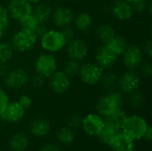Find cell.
I'll list each match as a JSON object with an SVG mask.
<instances>
[{
  "mask_svg": "<svg viewBox=\"0 0 152 151\" xmlns=\"http://www.w3.org/2000/svg\"><path fill=\"white\" fill-rule=\"evenodd\" d=\"M39 44L41 48L53 54L61 52L67 45V40L59 28H48L45 34L39 38Z\"/></svg>",
  "mask_w": 152,
  "mask_h": 151,
  "instance_id": "obj_1",
  "label": "cell"
},
{
  "mask_svg": "<svg viewBox=\"0 0 152 151\" xmlns=\"http://www.w3.org/2000/svg\"><path fill=\"white\" fill-rule=\"evenodd\" d=\"M124 101V94L118 89L109 91L98 100L96 103L97 112L102 117H105L118 109H122Z\"/></svg>",
  "mask_w": 152,
  "mask_h": 151,
  "instance_id": "obj_2",
  "label": "cell"
},
{
  "mask_svg": "<svg viewBox=\"0 0 152 151\" xmlns=\"http://www.w3.org/2000/svg\"><path fill=\"white\" fill-rule=\"evenodd\" d=\"M37 41L38 37L33 31L20 28L12 35L10 43L15 53H26L37 45Z\"/></svg>",
  "mask_w": 152,
  "mask_h": 151,
  "instance_id": "obj_3",
  "label": "cell"
},
{
  "mask_svg": "<svg viewBox=\"0 0 152 151\" xmlns=\"http://www.w3.org/2000/svg\"><path fill=\"white\" fill-rule=\"evenodd\" d=\"M142 83V77L135 69H126L118 75V89L123 93L129 95L139 91Z\"/></svg>",
  "mask_w": 152,
  "mask_h": 151,
  "instance_id": "obj_4",
  "label": "cell"
},
{
  "mask_svg": "<svg viewBox=\"0 0 152 151\" xmlns=\"http://www.w3.org/2000/svg\"><path fill=\"white\" fill-rule=\"evenodd\" d=\"M103 72L104 69L95 61H86L81 64L77 77L83 84L95 86L100 84Z\"/></svg>",
  "mask_w": 152,
  "mask_h": 151,
  "instance_id": "obj_5",
  "label": "cell"
},
{
  "mask_svg": "<svg viewBox=\"0 0 152 151\" xmlns=\"http://www.w3.org/2000/svg\"><path fill=\"white\" fill-rule=\"evenodd\" d=\"M58 69V61L54 54L42 53L37 56L34 61V71L46 79Z\"/></svg>",
  "mask_w": 152,
  "mask_h": 151,
  "instance_id": "obj_6",
  "label": "cell"
},
{
  "mask_svg": "<svg viewBox=\"0 0 152 151\" xmlns=\"http://www.w3.org/2000/svg\"><path fill=\"white\" fill-rule=\"evenodd\" d=\"M30 76L28 71L22 68H14L8 69L3 77L4 85L12 90H20L29 83Z\"/></svg>",
  "mask_w": 152,
  "mask_h": 151,
  "instance_id": "obj_7",
  "label": "cell"
},
{
  "mask_svg": "<svg viewBox=\"0 0 152 151\" xmlns=\"http://www.w3.org/2000/svg\"><path fill=\"white\" fill-rule=\"evenodd\" d=\"M147 121L141 116H127L126 122L122 127L123 133L131 137L133 140H139L143 137L147 128Z\"/></svg>",
  "mask_w": 152,
  "mask_h": 151,
  "instance_id": "obj_8",
  "label": "cell"
},
{
  "mask_svg": "<svg viewBox=\"0 0 152 151\" xmlns=\"http://www.w3.org/2000/svg\"><path fill=\"white\" fill-rule=\"evenodd\" d=\"M121 57L122 65L126 69H137L141 63L145 60V55L142 47L137 44H129Z\"/></svg>",
  "mask_w": 152,
  "mask_h": 151,
  "instance_id": "obj_9",
  "label": "cell"
},
{
  "mask_svg": "<svg viewBox=\"0 0 152 151\" xmlns=\"http://www.w3.org/2000/svg\"><path fill=\"white\" fill-rule=\"evenodd\" d=\"M69 59L77 61L79 62L85 61L89 54V45L87 42L81 37H75L69 41L65 47Z\"/></svg>",
  "mask_w": 152,
  "mask_h": 151,
  "instance_id": "obj_10",
  "label": "cell"
},
{
  "mask_svg": "<svg viewBox=\"0 0 152 151\" xmlns=\"http://www.w3.org/2000/svg\"><path fill=\"white\" fill-rule=\"evenodd\" d=\"M11 20L20 22L33 12V5L26 0H10L6 5Z\"/></svg>",
  "mask_w": 152,
  "mask_h": 151,
  "instance_id": "obj_11",
  "label": "cell"
},
{
  "mask_svg": "<svg viewBox=\"0 0 152 151\" xmlns=\"http://www.w3.org/2000/svg\"><path fill=\"white\" fill-rule=\"evenodd\" d=\"M46 83L53 93L56 94H63L70 88L71 79L63 70L57 69L50 77L47 78Z\"/></svg>",
  "mask_w": 152,
  "mask_h": 151,
  "instance_id": "obj_12",
  "label": "cell"
},
{
  "mask_svg": "<svg viewBox=\"0 0 152 151\" xmlns=\"http://www.w3.org/2000/svg\"><path fill=\"white\" fill-rule=\"evenodd\" d=\"M118 60L116 55L105 44H102L97 47L94 53V61L104 70L112 69Z\"/></svg>",
  "mask_w": 152,
  "mask_h": 151,
  "instance_id": "obj_13",
  "label": "cell"
},
{
  "mask_svg": "<svg viewBox=\"0 0 152 151\" xmlns=\"http://www.w3.org/2000/svg\"><path fill=\"white\" fill-rule=\"evenodd\" d=\"M75 14L73 11L66 6H58L53 8L51 21L56 28L61 29L73 24Z\"/></svg>",
  "mask_w": 152,
  "mask_h": 151,
  "instance_id": "obj_14",
  "label": "cell"
},
{
  "mask_svg": "<svg viewBox=\"0 0 152 151\" xmlns=\"http://www.w3.org/2000/svg\"><path fill=\"white\" fill-rule=\"evenodd\" d=\"M111 15L119 21L129 20L134 14L132 4L126 0L113 1L110 6Z\"/></svg>",
  "mask_w": 152,
  "mask_h": 151,
  "instance_id": "obj_15",
  "label": "cell"
},
{
  "mask_svg": "<svg viewBox=\"0 0 152 151\" xmlns=\"http://www.w3.org/2000/svg\"><path fill=\"white\" fill-rule=\"evenodd\" d=\"M84 131L92 136H97L104 127V120L99 114L91 113L86 115L81 121Z\"/></svg>",
  "mask_w": 152,
  "mask_h": 151,
  "instance_id": "obj_16",
  "label": "cell"
},
{
  "mask_svg": "<svg viewBox=\"0 0 152 151\" xmlns=\"http://www.w3.org/2000/svg\"><path fill=\"white\" fill-rule=\"evenodd\" d=\"M25 109L17 101H9L0 117L4 121L17 122L23 117Z\"/></svg>",
  "mask_w": 152,
  "mask_h": 151,
  "instance_id": "obj_17",
  "label": "cell"
},
{
  "mask_svg": "<svg viewBox=\"0 0 152 151\" xmlns=\"http://www.w3.org/2000/svg\"><path fill=\"white\" fill-rule=\"evenodd\" d=\"M126 117H127V114L126 113V111L120 109L105 116L103 119L104 125L119 132L120 130H122V127L126 122Z\"/></svg>",
  "mask_w": 152,
  "mask_h": 151,
  "instance_id": "obj_18",
  "label": "cell"
},
{
  "mask_svg": "<svg viewBox=\"0 0 152 151\" xmlns=\"http://www.w3.org/2000/svg\"><path fill=\"white\" fill-rule=\"evenodd\" d=\"M53 11V6L48 3H45L43 1L33 5L32 13L40 23L47 24V22L51 20Z\"/></svg>",
  "mask_w": 152,
  "mask_h": 151,
  "instance_id": "obj_19",
  "label": "cell"
},
{
  "mask_svg": "<svg viewBox=\"0 0 152 151\" xmlns=\"http://www.w3.org/2000/svg\"><path fill=\"white\" fill-rule=\"evenodd\" d=\"M113 151H134V140L126 133H118L112 142L110 144Z\"/></svg>",
  "mask_w": 152,
  "mask_h": 151,
  "instance_id": "obj_20",
  "label": "cell"
},
{
  "mask_svg": "<svg viewBox=\"0 0 152 151\" xmlns=\"http://www.w3.org/2000/svg\"><path fill=\"white\" fill-rule=\"evenodd\" d=\"M93 17L87 12H81L78 14L75 15L73 20L75 29L81 33H85L90 30L93 26Z\"/></svg>",
  "mask_w": 152,
  "mask_h": 151,
  "instance_id": "obj_21",
  "label": "cell"
},
{
  "mask_svg": "<svg viewBox=\"0 0 152 151\" xmlns=\"http://www.w3.org/2000/svg\"><path fill=\"white\" fill-rule=\"evenodd\" d=\"M116 34L115 28L109 23H102L95 29V37L101 44L108 43Z\"/></svg>",
  "mask_w": 152,
  "mask_h": 151,
  "instance_id": "obj_22",
  "label": "cell"
},
{
  "mask_svg": "<svg viewBox=\"0 0 152 151\" xmlns=\"http://www.w3.org/2000/svg\"><path fill=\"white\" fill-rule=\"evenodd\" d=\"M105 44L118 57H120L123 54V53L126 50V48L129 45L127 40L124 36L117 34Z\"/></svg>",
  "mask_w": 152,
  "mask_h": 151,
  "instance_id": "obj_23",
  "label": "cell"
},
{
  "mask_svg": "<svg viewBox=\"0 0 152 151\" xmlns=\"http://www.w3.org/2000/svg\"><path fill=\"white\" fill-rule=\"evenodd\" d=\"M118 75L110 69L104 70L100 84L107 92L118 89Z\"/></svg>",
  "mask_w": 152,
  "mask_h": 151,
  "instance_id": "obj_24",
  "label": "cell"
},
{
  "mask_svg": "<svg viewBox=\"0 0 152 151\" xmlns=\"http://www.w3.org/2000/svg\"><path fill=\"white\" fill-rule=\"evenodd\" d=\"M50 130L49 123L45 119H36L30 124V132L33 135L41 137L48 133Z\"/></svg>",
  "mask_w": 152,
  "mask_h": 151,
  "instance_id": "obj_25",
  "label": "cell"
},
{
  "mask_svg": "<svg viewBox=\"0 0 152 151\" xmlns=\"http://www.w3.org/2000/svg\"><path fill=\"white\" fill-rule=\"evenodd\" d=\"M15 51L8 41H0V62L8 63L14 56Z\"/></svg>",
  "mask_w": 152,
  "mask_h": 151,
  "instance_id": "obj_26",
  "label": "cell"
},
{
  "mask_svg": "<svg viewBox=\"0 0 152 151\" xmlns=\"http://www.w3.org/2000/svg\"><path fill=\"white\" fill-rule=\"evenodd\" d=\"M10 145L13 150L23 151L28 147V138L24 134L17 133L11 139Z\"/></svg>",
  "mask_w": 152,
  "mask_h": 151,
  "instance_id": "obj_27",
  "label": "cell"
},
{
  "mask_svg": "<svg viewBox=\"0 0 152 151\" xmlns=\"http://www.w3.org/2000/svg\"><path fill=\"white\" fill-rule=\"evenodd\" d=\"M81 63L77 61L72 60V59H68L66 62L64 63L63 66V71L71 78L74 77H77L79 69H80Z\"/></svg>",
  "mask_w": 152,
  "mask_h": 151,
  "instance_id": "obj_28",
  "label": "cell"
},
{
  "mask_svg": "<svg viewBox=\"0 0 152 151\" xmlns=\"http://www.w3.org/2000/svg\"><path fill=\"white\" fill-rule=\"evenodd\" d=\"M118 133H119L118 131L111 127H109L107 125H104V127L102 128V130L100 132V133L97 136H99V139L102 142L110 145Z\"/></svg>",
  "mask_w": 152,
  "mask_h": 151,
  "instance_id": "obj_29",
  "label": "cell"
},
{
  "mask_svg": "<svg viewBox=\"0 0 152 151\" xmlns=\"http://www.w3.org/2000/svg\"><path fill=\"white\" fill-rule=\"evenodd\" d=\"M40 22L37 20V19L33 15V13H31L30 15L27 16L26 18H24L22 20H20L19 22L20 24V28H25V29H28L30 31H35L37 27L38 26Z\"/></svg>",
  "mask_w": 152,
  "mask_h": 151,
  "instance_id": "obj_30",
  "label": "cell"
},
{
  "mask_svg": "<svg viewBox=\"0 0 152 151\" xmlns=\"http://www.w3.org/2000/svg\"><path fill=\"white\" fill-rule=\"evenodd\" d=\"M129 102L134 108H141L145 103V98L140 91L129 94Z\"/></svg>",
  "mask_w": 152,
  "mask_h": 151,
  "instance_id": "obj_31",
  "label": "cell"
},
{
  "mask_svg": "<svg viewBox=\"0 0 152 151\" xmlns=\"http://www.w3.org/2000/svg\"><path fill=\"white\" fill-rule=\"evenodd\" d=\"M136 70L141 75L142 77H147V78L151 77V76L152 75V63L151 62V61L144 60Z\"/></svg>",
  "mask_w": 152,
  "mask_h": 151,
  "instance_id": "obj_32",
  "label": "cell"
},
{
  "mask_svg": "<svg viewBox=\"0 0 152 151\" xmlns=\"http://www.w3.org/2000/svg\"><path fill=\"white\" fill-rule=\"evenodd\" d=\"M58 137L59 140L64 143V144H69L73 142L74 140V135L73 133L71 132V130L68 127H63L60 130V132L58 133Z\"/></svg>",
  "mask_w": 152,
  "mask_h": 151,
  "instance_id": "obj_33",
  "label": "cell"
},
{
  "mask_svg": "<svg viewBox=\"0 0 152 151\" xmlns=\"http://www.w3.org/2000/svg\"><path fill=\"white\" fill-rule=\"evenodd\" d=\"M46 82H47V79L45 77L35 73L32 77H30L28 84H30L32 85V87L39 89V88L44 87L45 85Z\"/></svg>",
  "mask_w": 152,
  "mask_h": 151,
  "instance_id": "obj_34",
  "label": "cell"
},
{
  "mask_svg": "<svg viewBox=\"0 0 152 151\" xmlns=\"http://www.w3.org/2000/svg\"><path fill=\"white\" fill-rule=\"evenodd\" d=\"M10 20L11 19L6 6L0 4V26L7 28L10 24Z\"/></svg>",
  "mask_w": 152,
  "mask_h": 151,
  "instance_id": "obj_35",
  "label": "cell"
},
{
  "mask_svg": "<svg viewBox=\"0 0 152 151\" xmlns=\"http://www.w3.org/2000/svg\"><path fill=\"white\" fill-rule=\"evenodd\" d=\"M131 4L134 13H142L147 11L149 2L148 0H138Z\"/></svg>",
  "mask_w": 152,
  "mask_h": 151,
  "instance_id": "obj_36",
  "label": "cell"
},
{
  "mask_svg": "<svg viewBox=\"0 0 152 151\" xmlns=\"http://www.w3.org/2000/svg\"><path fill=\"white\" fill-rule=\"evenodd\" d=\"M62 35L64 36L65 39L67 40V42L74 39L76 36H77V30L75 29L74 27H72L71 25L70 26H68V27H65L61 29Z\"/></svg>",
  "mask_w": 152,
  "mask_h": 151,
  "instance_id": "obj_37",
  "label": "cell"
},
{
  "mask_svg": "<svg viewBox=\"0 0 152 151\" xmlns=\"http://www.w3.org/2000/svg\"><path fill=\"white\" fill-rule=\"evenodd\" d=\"M8 102H9L8 94H7L6 91L2 86H0V117L2 116Z\"/></svg>",
  "mask_w": 152,
  "mask_h": 151,
  "instance_id": "obj_38",
  "label": "cell"
},
{
  "mask_svg": "<svg viewBox=\"0 0 152 151\" xmlns=\"http://www.w3.org/2000/svg\"><path fill=\"white\" fill-rule=\"evenodd\" d=\"M17 102H18L24 109H28V108L31 106V104H32V100H31V98H30L28 95H27V94H22V95H20V96L19 97Z\"/></svg>",
  "mask_w": 152,
  "mask_h": 151,
  "instance_id": "obj_39",
  "label": "cell"
},
{
  "mask_svg": "<svg viewBox=\"0 0 152 151\" xmlns=\"http://www.w3.org/2000/svg\"><path fill=\"white\" fill-rule=\"evenodd\" d=\"M143 53L145 57L148 58V60H151L152 56V41L151 39H148L147 41L144 42L143 47H142Z\"/></svg>",
  "mask_w": 152,
  "mask_h": 151,
  "instance_id": "obj_40",
  "label": "cell"
},
{
  "mask_svg": "<svg viewBox=\"0 0 152 151\" xmlns=\"http://www.w3.org/2000/svg\"><path fill=\"white\" fill-rule=\"evenodd\" d=\"M47 29H48V28H47L46 24H45V23H39L38 26L37 27L36 30L34 31V33H35V34L37 35V36L39 38L43 34H45V33L46 32Z\"/></svg>",
  "mask_w": 152,
  "mask_h": 151,
  "instance_id": "obj_41",
  "label": "cell"
},
{
  "mask_svg": "<svg viewBox=\"0 0 152 151\" xmlns=\"http://www.w3.org/2000/svg\"><path fill=\"white\" fill-rule=\"evenodd\" d=\"M41 151H61L58 147H56L55 145L53 144H46L45 146H43V148L41 149Z\"/></svg>",
  "mask_w": 152,
  "mask_h": 151,
  "instance_id": "obj_42",
  "label": "cell"
},
{
  "mask_svg": "<svg viewBox=\"0 0 152 151\" xmlns=\"http://www.w3.org/2000/svg\"><path fill=\"white\" fill-rule=\"evenodd\" d=\"M8 71L7 63H2L0 62V78L3 79V77L5 76L6 72Z\"/></svg>",
  "mask_w": 152,
  "mask_h": 151,
  "instance_id": "obj_43",
  "label": "cell"
},
{
  "mask_svg": "<svg viewBox=\"0 0 152 151\" xmlns=\"http://www.w3.org/2000/svg\"><path fill=\"white\" fill-rule=\"evenodd\" d=\"M151 135H152V130H151V126H148V128H147V130H146V132H145V133H144V135H143V137L147 140V141H151Z\"/></svg>",
  "mask_w": 152,
  "mask_h": 151,
  "instance_id": "obj_44",
  "label": "cell"
},
{
  "mask_svg": "<svg viewBox=\"0 0 152 151\" xmlns=\"http://www.w3.org/2000/svg\"><path fill=\"white\" fill-rule=\"evenodd\" d=\"M79 122H80V119H79L78 116H73L70 118V123L72 125H77V124H79Z\"/></svg>",
  "mask_w": 152,
  "mask_h": 151,
  "instance_id": "obj_45",
  "label": "cell"
},
{
  "mask_svg": "<svg viewBox=\"0 0 152 151\" xmlns=\"http://www.w3.org/2000/svg\"><path fill=\"white\" fill-rule=\"evenodd\" d=\"M5 34H6V28L0 26V41H2L4 38Z\"/></svg>",
  "mask_w": 152,
  "mask_h": 151,
  "instance_id": "obj_46",
  "label": "cell"
},
{
  "mask_svg": "<svg viewBox=\"0 0 152 151\" xmlns=\"http://www.w3.org/2000/svg\"><path fill=\"white\" fill-rule=\"evenodd\" d=\"M26 1H28L29 4H31L32 5H35V4H38V3H40V2H43L44 0H26Z\"/></svg>",
  "mask_w": 152,
  "mask_h": 151,
  "instance_id": "obj_47",
  "label": "cell"
},
{
  "mask_svg": "<svg viewBox=\"0 0 152 151\" xmlns=\"http://www.w3.org/2000/svg\"><path fill=\"white\" fill-rule=\"evenodd\" d=\"M126 1H127V2L130 3V4H133V3H134V2H136V1H138V0H126Z\"/></svg>",
  "mask_w": 152,
  "mask_h": 151,
  "instance_id": "obj_48",
  "label": "cell"
},
{
  "mask_svg": "<svg viewBox=\"0 0 152 151\" xmlns=\"http://www.w3.org/2000/svg\"><path fill=\"white\" fill-rule=\"evenodd\" d=\"M112 1H117V0H112Z\"/></svg>",
  "mask_w": 152,
  "mask_h": 151,
  "instance_id": "obj_49",
  "label": "cell"
}]
</instances>
